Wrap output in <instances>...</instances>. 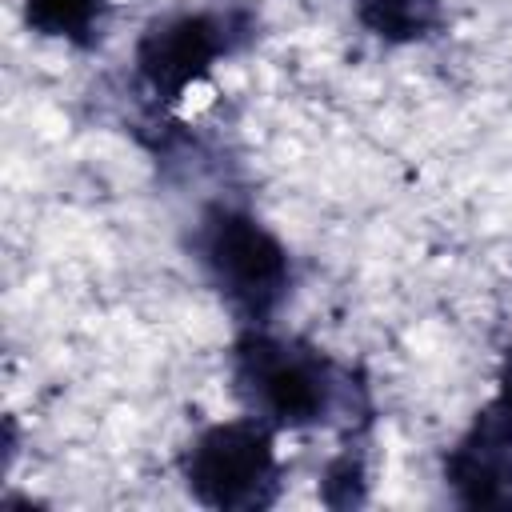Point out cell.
<instances>
[{"mask_svg":"<svg viewBox=\"0 0 512 512\" xmlns=\"http://www.w3.org/2000/svg\"><path fill=\"white\" fill-rule=\"evenodd\" d=\"M232 396L248 416L276 432H304L344 424V432L372 424V392L360 368L304 336H284L272 324H244L228 344Z\"/></svg>","mask_w":512,"mask_h":512,"instance_id":"6da1fadb","label":"cell"},{"mask_svg":"<svg viewBox=\"0 0 512 512\" xmlns=\"http://www.w3.org/2000/svg\"><path fill=\"white\" fill-rule=\"evenodd\" d=\"M492 404L512 420V340L504 344L500 352V368H496V392H492Z\"/></svg>","mask_w":512,"mask_h":512,"instance_id":"ba28073f","label":"cell"},{"mask_svg":"<svg viewBox=\"0 0 512 512\" xmlns=\"http://www.w3.org/2000/svg\"><path fill=\"white\" fill-rule=\"evenodd\" d=\"M188 252L220 304L236 316V328L272 324L296 288L288 244L244 204H204L192 224Z\"/></svg>","mask_w":512,"mask_h":512,"instance_id":"7a4b0ae2","label":"cell"},{"mask_svg":"<svg viewBox=\"0 0 512 512\" xmlns=\"http://www.w3.org/2000/svg\"><path fill=\"white\" fill-rule=\"evenodd\" d=\"M108 12L112 0H20V16L28 32L44 40H60L80 52H92L100 44Z\"/></svg>","mask_w":512,"mask_h":512,"instance_id":"5b68a950","label":"cell"},{"mask_svg":"<svg viewBox=\"0 0 512 512\" xmlns=\"http://www.w3.org/2000/svg\"><path fill=\"white\" fill-rule=\"evenodd\" d=\"M260 36V12L252 0H208L200 8H176L148 20L132 48V84L148 112H172L216 64L240 56Z\"/></svg>","mask_w":512,"mask_h":512,"instance_id":"3957f363","label":"cell"},{"mask_svg":"<svg viewBox=\"0 0 512 512\" xmlns=\"http://www.w3.org/2000/svg\"><path fill=\"white\" fill-rule=\"evenodd\" d=\"M320 500L328 508H360L368 500V444L364 428L348 432L344 448L320 472Z\"/></svg>","mask_w":512,"mask_h":512,"instance_id":"52a82bcc","label":"cell"},{"mask_svg":"<svg viewBox=\"0 0 512 512\" xmlns=\"http://www.w3.org/2000/svg\"><path fill=\"white\" fill-rule=\"evenodd\" d=\"M352 16L372 40L404 48L444 28V0H352Z\"/></svg>","mask_w":512,"mask_h":512,"instance_id":"8992f818","label":"cell"},{"mask_svg":"<svg viewBox=\"0 0 512 512\" xmlns=\"http://www.w3.org/2000/svg\"><path fill=\"white\" fill-rule=\"evenodd\" d=\"M276 428L260 416H232L204 424L180 452L176 472L184 492L200 508L216 512H264L280 500L284 464L276 452Z\"/></svg>","mask_w":512,"mask_h":512,"instance_id":"277c9868","label":"cell"}]
</instances>
